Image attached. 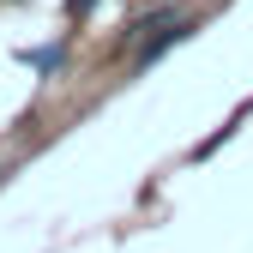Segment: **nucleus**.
<instances>
[{
	"mask_svg": "<svg viewBox=\"0 0 253 253\" xmlns=\"http://www.w3.org/2000/svg\"><path fill=\"white\" fill-rule=\"evenodd\" d=\"M90 6H97V0H67V12H73V18H84Z\"/></svg>",
	"mask_w": 253,
	"mask_h": 253,
	"instance_id": "7ed1b4c3",
	"label": "nucleus"
},
{
	"mask_svg": "<svg viewBox=\"0 0 253 253\" xmlns=\"http://www.w3.org/2000/svg\"><path fill=\"white\" fill-rule=\"evenodd\" d=\"M60 54H67V48H60V42H48V48H24L18 60H24V67H37V73H54V67H60Z\"/></svg>",
	"mask_w": 253,
	"mask_h": 253,
	"instance_id": "f03ea898",
	"label": "nucleus"
},
{
	"mask_svg": "<svg viewBox=\"0 0 253 253\" xmlns=\"http://www.w3.org/2000/svg\"><path fill=\"white\" fill-rule=\"evenodd\" d=\"M193 30H199V18H187V12H169V18H163V24H157L151 37H145V42L133 48V73H145V67H157V60H163L169 48H181L187 37H193Z\"/></svg>",
	"mask_w": 253,
	"mask_h": 253,
	"instance_id": "f257e3e1",
	"label": "nucleus"
},
{
	"mask_svg": "<svg viewBox=\"0 0 253 253\" xmlns=\"http://www.w3.org/2000/svg\"><path fill=\"white\" fill-rule=\"evenodd\" d=\"M0 187H6V169H0Z\"/></svg>",
	"mask_w": 253,
	"mask_h": 253,
	"instance_id": "20e7f679",
	"label": "nucleus"
}]
</instances>
